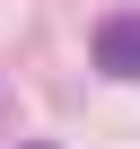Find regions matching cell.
<instances>
[{
	"label": "cell",
	"mask_w": 140,
	"mask_h": 149,
	"mask_svg": "<svg viewBox=\"0 0 140 149\" xmlns=\"http://www.w3.org/2000/svg\"><path fill=\"white\" fill-rule=\"evenodd\" d=\"M26 149H53V140H26Z\"/></svg>",
	"instance_id": "cell-2"
},
{
	"label": "cell",
	"mask_w": 140,
	"mask_h": 149,
	"mask_svg": "<svg viewBox=\"0 0 140 149\" xmlns=\"http://www.w3.org/2000/svg\"><path fill=\"white\" fill-rule=\"evenodd\" d=\"M96 70L105 79H140V18H105L96 26Z\"/></svg>",
	"instance_id": "cell-1"
}]
</instances>
